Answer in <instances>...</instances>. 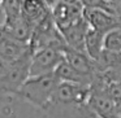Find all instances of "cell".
<instances>
[{
    "mask_svg": "<svg viewBox=\"0 0 121 118\" xmlns=\"http://www.w3.org/2000/svg\"><path fill=\"white\" fill-rule=\"evenodd\" d=\"M57 83L59 78L55 75V73L29 77L18 88L14 96H17L22 101L27 102L37 109L44 110L51 102Z\"/></svg>",
    "mask_w": 121,
    "mask_h": 118,
    "instance_id": "obj_1",
    "label": "cell"
},
{
    "mask_svg": "<svg viewBox=\"0 0 121 118\" xmlns=\"http://www.w3.org/2000/svg\"><path fill=\"white\" fill-rule=\"evenodd\" d=\"M31 51L39 49L43 47H59L63 48L66 45L60 29L57 27L51 12L35 26L31 39L29 42Z\"/></svg>",
    "mask_w": 121,
    "mask_h": 118,
    "instance_id": "obj_2",
    "label": "cell"
},
{
    "mask_svg": "<svg viewBox=\"0 0 121 118\" xmlns=\"http://www.w3.org/2000/svg\"><path fill=\"white\" fill-rule=\"evenodd\" d=\"M30 58L31 51L16 60L9 69L0 77V94L16 95L18 88L30 75Z\"/></svg>",
    "mask_w": 121,
    "mask_h": 118,
    "instance_id": "obj_3",
    "label": "cell"
},
{
    "mask_svg": "<svg viewBox=\"0 0 121 118\" xmlns=\"http://www.w3.org/2000/svg\"><path fill=\"white\" fill-rule=\"evenodd\" d=\"M63 61V49L59 47H43L39 49L31 51L29 77H37L53 73Z\"/></svg>",
    "mask_w": 121,
    "mask_h": 118,
    "instance_id": "obj_4",
    "label": "cell"
},
{
    "mask_svg": "<svg viewBox=\"0 0 121 118\" xmlns=\"http://www.w3.org/2000/svg\"><path fill=\"white\" fill-rule=\"evenodd\" d=\"M90 95V86L74 82L59 81L53 91L52 102H66V104H82L87 102Z\"/></svg>",
    "mask_w": 121,
    "mask_h": 118,
    "instance_id": "obj_5",
    "label": "cell"
},
{
    "mask_svg": "<svg viewBox=\"0 0 121 118\" xmlns=\"http://www.w3.org/2000/svg\"><path fill=\"white\" fill-rule=\"evenodd\" d=\"M83 9L85 7L81 0H60L53 8H51V14L57 27L63 30L79 21L83 17Z\"/></svg>",
    "mask_w": 121,
    "mask_h": 118,
    "instance_id": "obj_6",
    "label": "cell"
},
{
    "mask_svg": "<svg viewBox=\"0 0 121 118\" xmlns=\"http://www.w3.org/2000/svg\"><path fill=\"white\" fill-rule=\"evenodd\" d=\"M43 112H46L50 118H102L89 106L87 102L66 104L51 101Z\"/></svg>",
    "mask_w": 121,
    "mask_h": 118,
    "instance_id": "obj_7",
    "label": "cell"
},
{
    "mask_svg": "<svg viewBox=\"0 0 121 118\" xmlns=\"http://www.w3.org/2000/svg\"><path fill=\"white\" fill-rule=\"evenodd\" d=\"M83 18L87 21L91 29L102 31L104 34L109 30L120 26L116 17L107 8H86L85 7Z\"/></svg>",
    "mask_w": 121,
    "mask_h": 118,
    "instance_id": "obj_8",
    "label": "cell"
},
{
    "mask_svg": "<svg viewBox=\"0 0 121 118\" xmlns=\"http://www.w3.org/2000/svg\"><path fill=\"white\" fill-rule=\"evenodd\" d=\"M61 49H63L64 60L68 64H70L73 68H76L77 70L89 74V75H95V73H98L96 61L90 57L86 51L76 49L69 45H64Z\"/></svg>",
    "mask_w": 121,
    "mask_h": 118,
    "instance_id": "obj_9",
    "label": "cell"
},
{
    "mask_svg": "<svg viewBox=\"0 0 121 118\" xmlns=\"http://www.w3.org/2000/svg\"><path fill=\"white\" fill-rule=\"evenodd\" d=\"M90 30V26L87 24V21L82 17L79 21L74 22V24L69 25L68 27L60 30L63 38L65 40L66 45L76 49H81V51H86L85 49V39L86 35Z\"/></svg>",
    "mask_w": 121,
    "mask_h": 118,
    "instance_id": "obj_10",
    "label": "cell"
},
{
    "mask_svg": "<svg viewBox=\"0 0 121 118\" xmlns=\"http://www.w3.org/2000/svg\"><path fill=\"white\" fill-rule=\"evenodd\" d=\"M50 12L51 9L44 0H22L21 16L29 24H31L34 29Z\"/></svg>",
    "mask_w": 121,
    "mask_h": 118,
    "instance_id": "obj_11",
    "label": "cell"
},
{
    "mask_svg": "<svg viewBox=\"0 0 121 118\" xmlns=\"http://www.w3.org/2000/svg\"><path fill=\"white\" fill-rule=\"evenodd\" d=\"M53 73L59 78V81L74 82V83H81V84H86V86H90L92 83V79H94V75H89V74H85L82 71L77 70L65 60L56 68V70Z\"/></svg>",
    "mask_w": 121,
    "mask_h": 118,
    "instance_id": "obj_12",
    "label": "cell"
},
{
    "mask_svg": "<svg viewBox=\"0 0 121 118\" xmlns=\"http://www.w3.org/2000/svg\"><path fill=\"white\" fill-rule=\"evenodd\" d=\"M104 33L98 31L90 27L89 33L85 39V49H86L87 55L91 58L96 60L100 56L102 51L104 49Z\"/></svg>",
    "mask_w": 121,
    "mask_h": 118,
    "instance_id": "obj_13",
    "label": "cell"
},
{
    "mask_svg": "<svg viewBox=\"0 0 121 118\" xmlns=\"http://www.w3.org/2000/svg\"><path fill=\"white\" fill-rule=\"evenodd\" d=\"M95 61H96L98 71H105L109 69L118 68V66H121V52L103 49L100 56Z\"/></svg>",
    "mask_w": 121,
    "mask_h": 118,
    "instance_id": "obj_14",
    "label": "cell"
},
{
    "mask_svg": "<svg viewBox=\"0 0 121 118\" xmlns=\"http://www.w3.org/2000/svg\"><path fill=\"white\" fill-rule=\"evenodd\" d=\"M1 7L5 14V24L17 21L22 14V0H1Z\"/></svg>",
    "mask_w": 121,
    "mask_h": 118,
    "instance_id": "obj_15",
    "label": "cell"
},
{
    "mask_svg": "<svg viewBox=\"0 0 121 118\" xmlns=\"http://www.w3.org/2000/svg\"><path fill=\"white\" fill-rule=\"evenodd\" d=\"M104 49L121 52V26L109 30L104 35Z\"/></svg>",
    "mask_w": 121,
    "mask_h": 118,
    "instance_id": "obj_16",
    "label": "cell"
},
{
    "mask_svg": "<svg viewBox=\"0 0 121 118\" xmlns=\"http://www.w3.org/2000/svg\"><path fill=\"white\" fill-rule=\"evenodd\" d=\"M107 92L116 102L121 101V82H107Z\"/></svg>",
    "mask_w": 121,
    "mask_h": 118,
    "instance_id": "obj_17",
    "label": "cell"
},
{
    "mask_svg": "<svg viewBox=\"0 0 121 118\" xmlns=\"http://www.w3.org/2000/svg\"><path fill=\"white\" fill-rule=\"evenodd\" d=\"M83 7L86 8H107L108 9V4L105 0H81Z\"/></svg>",
    "mask_w": 121,
    "mask_h": 118,
    "instance_id": "obj_18",
    "label": "cell"
},
{
    "mask_svg": "<svg viewBox=\"0 0 121 118\" xmlns=\"http://www.w3.org/2000/svg\"><path fill=\"white\" fill-rule=\"evenodd\" d=\"M5 24V14H4L3 7H1V0H0V26H3Z\"/></svg>",
    "mask_w": 121,
    "mask_h": 118,
    "instance_id": "obj_19",
    "label": "cell"
},
{
    "mask_svg": "<svg viewBox=\"0 0 121 118\" xmlns=\"http://www.w3.org/2000/svg\"><path fill=\"white\" fill-rule=\"evenodd\" d=\"M117 110H118V115H120V118H121V101L117 104Z\"/></svg>",
    "mask_w": 121,
    "mask_h": 118,
    "instance_id": "obj_20",
    "label": "cell"
},
{
    "mask_svg": "<svg viewBox=\"0 0 121 118\" xmlns=\"http://www.w3.org/2000/svg\"><path fill=\"white\" fill-rule=\"evenodd\" d=\"M105 1H107V3H112L113 0H105Z\"/></svg>",
    "mask_w": 121,
    "mask_h": 118,
    "instance_id": "obj_21",
    "label": "cell"
}]
</instances>
